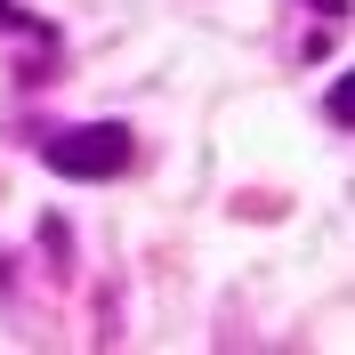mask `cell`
Segmentation results:
<instances>
[{"label": "cell", "mask_w": 355, "mask_h": 355, "mask_svg": "<svg viewBox=\"0 0 355 355\" xmlns=\"http://www.w3.org/2000/svg\"><path fill=\"white\" fill-rule=\"evenodd\" d=\"M49 170H65V178H121L130 170V130H113V121L57 130L49 137Z\"/></svg>", "instance_id": "6da1fadb"}, {"label": "cell", "mask_w": 355, "mask_h": 355, "mask_svg": "<svg viewBox=\"0 0 355 355\" xmlns=\"http://www.w3.org/2000/svg\"><path fill=\"white\" fill-rule=\"evenodd\" d=\"M315 8H323V17H339V8H347V0H315Z\"/></svg>", "instance_id": "7a4b0ae2"}]
</instances>
